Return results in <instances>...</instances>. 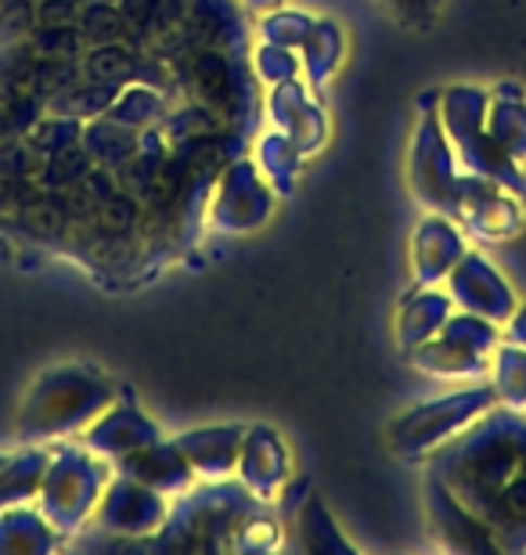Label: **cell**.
I'll use <instances>...</instances> for the list:
<instances>
[]
</instances>
